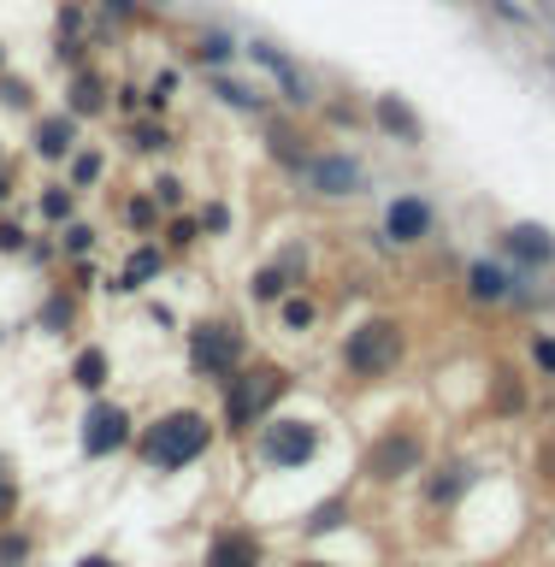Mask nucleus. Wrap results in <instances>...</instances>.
<instances>
[{
    "label": "nucleus",
    "mask_w": 555,
    "mask_h": 567,
    "mask_svg": "<svg viewBox=\"0 0 555 567\" xmlns=\"http://www.w3.org/2000/svg\"><path fill=\"white\" fill-rule=\"evenodd\" d=\"M213 437H219V420L213 414H202V408H166V414H154L136 432V455L154 473H184L213 450Z\"/></svg>",
    "instance_id": "f257e3e1"
},
{
    "label": "nucleus",
    "mask_w": 555,
    "mask_h": 567,
    "mask_svg": "<svg viewBox=\"0 0 555 567\" xmlns=\"http://www.w3.org/2000/svg\"><path fill=\"white\" fill-rule=\"evenodd\" d=\"M367 124H372L384 142H397V148H420V142H425V118H420L402 95H372V101H367Z\"/></svg>",
    "instance_id": "2eb2a0df"
},
{
    "label": "nucleus",
    "mask_w": 555,
    "mask_h": 567,
    "mask_svg": "<svg viewBox=\"0 0 555 567\" xmlns=\"http://www.w3.org/2000/svg\"><path fill=\"white\" fill-rule=\"evenodd\" d=\"M290 177H296V184L308 189V195H319V202H354V195L372 189L367 159H354L349 148H314Z\"/></svg>",
    "instance_id": "0eeeda50"
},
{
    "label": "nucleus",
    "mask_w": 555,
    "mask_h": 567,
    "mask_svg": "<svg viewBox=\"0 0 555 567\" xmlns=\"http://www.w3.org/2000/svg\"><path fill=\"white\" fill-rule=\"evenodd\" d=\"M71 567H119L113 556H106V549H83V556L78 561H71Z\"/></svg>",
    "instance_id": "a19ab883"
},
{
    "label": "nucleus",
    "mask_w": 555,
    "mask_h": 567,
    "mask_svg": "<svg viewBox=\"0 0 555 567\" xmlns=\"http://www.w3.org/2000/svg\"><path fill=\"white\" fill-rule=\"evenodd\" d=\"M184 361L202 384H225L230 372H237L248 361V331L237 326V319L213 313V319H195L189 337H184Z\"/></svg>",
    "instance_id": "20e7f679"
},
{
    "label": "nucleus",
    "mask_w": 555,
    "mask_h": 567,
    "mask_svg": "<svg viewBox=\"0 0 555 567\" xmlns=\"http://www.w3.org/2000/svg\"><path fill=\"white\" fill-rule=\"evenodd\" d=\"M30 549H35L30 532H18L12 520L0 526V567H24V561H30Z\"/></svg>",
    "instance_id": "473e14b6"
},
{
    "label": "nucleus",
    "mask_w": 555,
    "mask_h": 567,
    "mask_svg": "<svg viewBox=\"0 0 555 567\" xmlns=\"http://www.w3.org/2000/svg\"><path fill=\"white\" fill-rule=\"evenodd\" d=\"M35 326L48 337H71L78 331V290H48L42 308H35Z\"/></svg>",
    "instance_id": "5701e85b"
},
{
    "label": "nucleus",
    "mask_w": 555,
    "mask_h": 567,
    "mask_svg": "<svg viewBox=\"0 0 555 567\" xmlns=\"http://www.w3.org/2000/svg\"><path fill=\"white\" fill-rule=\"evenodd\" d=\"M65 166H71V189H89V184H101V177H106V154L101 148H78Z\"/></svg>",
    "instance_id": "c756f323"
},
{
    "label": "nucleus",
    "mask_w": 555,
    "mask_h": 567,
    "mask_svg": "<svg viewBox=\"0 0 555 567\" xmlns=\"http://www.w3.org/2000/svg\"><path fill=\"white\" fill-rule=\"evenodd\" d=\"M78 124H83V118H71L65 106H60V113H35V118H30V154L48 159V166L71 159V154H78Z\"/></svg>",
    "instance_id": "dca6fc26"
},
{
    "label": "nucleus",
    "mask_w": 555,
    "mask_h": 567,
    "mask_svg": "<svg viewBox=\"0 0 555 567\" xmlns=\"http://www.w3.org/2000/svg\"><path fill=\"white\" fill-rule=\"evenodd\" d=\"M526 349H532V367H538L544 379H555V331H538Z\"/></svg>",
    "instance_id": "e433bc0d"
},
{
    "label": "nucleus",
    "mask_w": 555,
    "mask_h": 567,
    "mask_svg": "<svg viewBox=\"0 0 555 567\" xmlns=\"http://www.w3.org/2000/svg\"><path fill=\"white\" fill-rule=\"evenodd\" d=\"M408 361V326L397 313H367L343 331V372L354 384H379Z\"/></svg>",
    "instance_id": "7ed1b4c3"
},
{
    "label": "nucleus",
    "mask_w": 555,
    "mask_h": 567,
    "mask_svg": "<svg viewBox=\"0 0 555 567\" xmlns=\"http://www.w3.org/2000/svg\"><path fill=\"white\" fill-rule=\"evenodd\" d=\"M7 202H12V172L0 166V207H7Z\"/></svg>",
    "instance_id": "37998d69"
},
{
    "label": "nucleus",
    "mask_w": 555,
    "mask_h": 567,
    "mask_svg": "<svg viewBox=\"0 0 555 567\" xmlns=\"http://www.w3.org/2000/svg\"><path fill=\"white\" fill-rule=\"evenodd\" d=\"M30 237H24V225H12V219H0V255H24Z\"/></svg>",
    "instance_id": "58836bf2"
},
{
    "label": "nucleus",
    "mask_w": 555,
    "mask_h": 567,
    "mask_svg": "<svg viewBox=\"0 0 555 567\" xmlns=\"http://www.w3.org/2000/svg\"><path fill=\"white\" fill-rule=\"evenodd\" d=\"M290 290H296V272H290V266H284V260H266L260 272L248 278V296H255L260 308H278V301L290 296Z\"/></svg>",
    "instance_id": "b1692460"
},
{
    "label": "nucleus",
    "mask_w": 555,
    "mask_h": 567,
    "mask_svg": "<svg viewBox=\"0 0 555 567\" xmlns=\"http://www.w3.org/2000/svg\"><path fill=\"white\" fill-rule=\"evenodd\" d=\"M124 225H131V237H148L154 225H166V207H160L154 195H131V202H124Z\"/></svg>",
    "instance_id": "c85d7f7f"
},
{
    "label": "nucleus",
    "mask_w": 555,
    "mask_h": 567,
    "mask_svg": "<svg viewBox=\"0 0 555 567\" xmlns=\"http://www.w3.org/2000/svg\"><path fill=\"white\" fill-rule=\"evenodd\" d=\"M195 219H202V237H225V230H230V207L225 202H207Z\"/></svg>",
    "instance_id": "4c0bfd02"
},
{
    "label": "nucleus",
    "mask_w": 555,
    "mask_h": 567,
    "mask_svg": "<svg viewBox=\"0 0 555 567\" xmlns=\"http://www.w3.org/2000/svg\"><path fill=\"white\" fill-rule=\"evenodd\" d=\"M18 503H24V491H18V473H12V461L0 455V526L18 520Z\"/></svg>",
    "instance_id": "72a5a7b5"
},
{
    "label": "nucleus",
    "mask_w": 555,
    "mask_h": 567,
    "mask_svg": "<svg viewBox=\"0 0 555 567\" xmlns=\"http://www.w3.org/2000/svg\"><path fill=\"white\" fill-rule=\"evenodd\" d=\"M89 7H95V18L106 30H131V24H142V18H148V7H142V0H89Z\"/></svg>",
    "instance_id": "cd10ccee"
},
{
    "label": "nucleus",
    "mask_w": 555,
    "mask_h": 567,
    "mask_svg": "<svg viewBox=\"0 0 555 567\" xmlns=\"http://www.w3.org/2000/svg\"><path fill=\"white\" fill-rule=\"evenodd\" d=\"M207 89H213V101H219V106H237V113H248V118H266V113H273V101H266L255 83L230 78V71H207Z\"/></svg>",
    "instance_id": "aec40b11"
},
{
    "label": "nucleus",
    "mask_w": 555,
    "mask_h": 567,
    "mask_svg": "<svg viewBox=\"0 0 555 567\" xmlns=\"http://www.w3.org/2000/svg\"><path fill=\"white\" fill-rule=\"evenodd\" d=\"M154 202L166 207V213H177V207L189 202V184H184L177 172H160V177H154Z\"/></svg>",
    "instance_id": "c9c22d12"
},
{
    "label": "nucleus",
    "mask_w": 555,
    "mask_h": 567,
    "mask_svg": "<svg viewBox=\"0 0 555 567\" xmlns=\"http://www.w3.org/2000/svg\"><path fill=\"white\" fill-rule=\"evenodd\" d=\"M71 384H78L83 396H101V390L113 384V354H106L101 343H83L78 354H71Z\"/></svg>",
    "instance_id": "412c9836"
},
{
    "label": "nucleus",
    "mask_w": 555,
    "mask_h": 567,
    "mask_svg": "<svg viewBox=\"0 0 555 567\" xmlns=\"http://www.w3.org/2000/svg\"><path fill=\"white\" fill-rule=\"evenodd\" d=\"M166 243H148L142 237V248H131V255H124V272L113 278V290H124V296H136V290H148V284L166 272Z\"/></svg>",
    "instance_id": "a211bd4d"
},
{
    "label": "nucleus",
    "mask_w": 555,
    "mask_h": 567,
    "mask_svg": "<svg viewBox=\"0 0 555 567\" xmlns=\"http://www.w3.org/2000/svg\"><path fill=\"white\" fill-rule=\"evenodd\" d=\"M290 567H343V561H331V556H296Z\"/></svg>",
    "instance_id": "79ce46f5"
},
{
    "label": "nucleus",
    "mask_w": 555,
    "mask_h": 567,
    "mask_svg": "<svg viewBox=\"0 0 555 567\" xmlns=\"http://www.w3.org/2000/svg\"><path fill=\"white\" fill-rule=\"evenodd\" d=\"M0 71H7V42H0Z\"/></svg>",
    "instance_id": "c03bdc74"
},
{
    "label": "nucleus",
    "mask_w": 555,
    "mask_h": 567,
    "mask_svg": "<svg viewBox=\"0 0 555 567\" xmlns=\"http://www.w3.org/2000/svg\"><path fill=\"white\" fill-rule=\"evenodd\" d=\"M0 166H7V154H0Z\"/></svg>",
    "instance_id": "a18cd8bd"
},
{
    "label": "nucleus",
    "mask_w": 555,
    "mask_h": 567,
    "mask_svg": "<svg viewBox=\"0 0 555 567\" xmlns=\"http://www.w3.org/2000/svg\"><path fill=\"white\" fill-rule=\"evenodd\" d=\"M319 450H326V432H319V420L308 414H273L260 420V437H255V461L266 473H301L314 467Z\"/></svg>",
    "instance_id": "423d86ee"
},
{
    "label": "nucleus",
    "mask_w": 555,
    "mask_h": 567,
    "mask_svg": "<svg viewBox=\"0 0 555 567\" xmlns=\"http://www.w3.org/2000/svg\"><path fill=\"white\" fill-rule=\"evenodd\" d=\"M290 396V367H237L230 379L219 384V432L225 437H248V432H260V420H273V408Z\"/></svg>",
    "instance_id": "f03ea898"
},
{
    "label": "nucleus",
    "mask_w": 555,
    "mask_h": 567,
    "mask_svg": "<svg viewBox=\"0 0 555 567\" xmlns=\"http://www.w3.org/2000/svg\"><path fill=\"white\" fill-rule=\"evenodd\" d=\"M237 53H243V42L230 30H202V35H195V60H202L207 71H225Z\"/></svg>",
    "instance_id": "393cba45"
},
{
    "label": "nucleus",
    "mask_w": 555,
    "mask_h": 567,
    "mask_svg": "<svg viewBox=\"0 0 555 567\" xmlns=\"http://www.w3.org/2000/svg\"><path fill=\"white\" fill-rule=\"evenodd\" d=\"M473 478H479L473 461H461V455H455V461H438V467L420 473V503L432 508V514H450L461 496L473 491Z\"/></svg>",
    "instance_id": "4468645a"
},
{
    "label": "nucleus",
    "mask_w": 555,
    "mask_h": 567,
    "mask_svg": "<svg viewBox=\"0 0 555 567\" xmlns=\"http://www.w3.org/2000/svg\"><path fill=\"white\" fill-rule=\"evenodd\" d=\"M136 443V414L124 402H106V396H89L83 420H78V450L89 461H113Z\"/></svg>",
    "instance_id": "6e6552de"
},
{
    "label": "nucleus",
    "mask_w": 555,
    "mask_h": 567,
    "mask_svg": "<svg viewBox=\"0 0 555 567\" xmlns=\"http://www.w3.org/2000/svg\"><path fill=\"white\" fill-rule=\"evenodd\" d=\"M266 154H273V159H278L284 172H296L301 159L314 154V142L301 136V131H296V124L284 118V113H266Z\"/></svg>",
    "instance_id": "6ab92c4d"
},
{
    "label": "nucleus",
    "mask_w": 555,
    "mask_h": 567,
    "mask_svg": "<svg viewBox=\"0 0 555 567\" xmlns=\"http://www.w3.org/2000/svg\"><path fill=\"white\" fill-rule=\"evenodd\" d=\"M0 101H7V106H30V83H18V78L0 71Z\"/></svg>",
    "instance_id": "ea45409f"
},
{
    "label": "nucleus",
    "mask_w": 555,
    "mask_h": 567,
    "mask_svg": "<svg viewBox=\"0 0 555 567\" xmlns=\"http://www.w3.org/2000/svg\"><path fill=\"white\" fill-rule=\"evenodd\" d=\"M496 248H503L508 266H521V272H549L555 266V230L538 225V219H514L496 230Z\"/></svg>",
    "instance_id": "9b49d317"
},
{
    "label": "nucleus",
    "mask_w": 555,
    "mask_h": 567,
    "mask_svg": "<svg viewBox=\"0 0 555 567\" xmlns=\"http://www.w3.org/2000/svg\"><path fill=\"white\" fill-rule=\"evenodd\" d=\"M166 255H189L195 243H202V219H195V213H166Z\"/></svg>",
    "instance_id": "bb28decb"
},
{
    "label": "nucleus",
    "mask_w": 555,
    "mask_h": 567,
    "mask_svg": "<svg viewBox=\"0 0 555 567\" xmlns=\"http://www.w3.org/2000/svg\"><path fill=\"white\" fill-rule=\"evenodd\" d=\"M384 243L390 248H420V243H432V230H438V207L425 202V195H397V202L384 207Z\"/></svg>",
    "instance_id": "f8f14e48"
},
{
    "label": "nucleus",
    "mask_w": 555,
    "mask_h": 567,
    "mask_svg": "<svg viewBox=\"0 0 555 567\" xmlns=\"http://www.w3.org/2000/svg\"><path fill=\"white\" fill-rule=\"evenodd\" d=\"M337 526H349V496H331V503H319L301 532H308V538H319V532H337Z\"/></svg>",
    "instance_id": "2f4dec72"
},
{
    "label": "nucleus",
    "mask_w": 555,
    "mask_h": 567,
    "mask_svg": "<svg viewBox=\"0 0 555 567\" xmlns=\"http://www.w3.org/2000/svg\"><path fill=\"white\" fill-rule=\"evenodd\" d=\"M425 467H432V450H425V432L414 420L384 425V432L367 443V455H361L367 485H408V478H420Z\"/></svg>",
    "instance_id": "39448f33"
},
{
    "label": "nucleus",
    "mask_w": 555,
    "mask_h": 567,
    "mask_svg": "<svg viewBox=\"0 0 555 567\" xmlns=\"http://www.w3.org/2000/svg\"><path fill=\"white\" fill-rule=\"evenodd\" d=\"M202 567H266L260 532H255V526H243V520L219 526V532L207 538V549H202Z\"/></svg>",
    "instance_id": "ddd939ff"
},
{
    "label": "nucleus",
    "mask_w": 555,
    "mask_h": 567,
    "mask_svg": "<svg viewBox=\"0 0 555 567\" xmlns=\"http://www.w3.org/2000/svg\"><path fill=\"white\" fill-rule=\"evenodd\" d=\"M243 53L255 60L266 78H273L278 89V101H284V113H308V106L319 101V83H314V71H301L290 53H284L278 42H266V35H255V42H243Z\"/></svg>",
    "instance_id": "9d476101"
},
{
    "label": "nucleus",
    "mask_w": 555,
    "mask_h": 567,
    "mask_svg": "<svg viewBox=\"0 0 555 567\" xmlns=\"http://www.w3.org/2000/svg\"><path fill=\"white\" fill-rule=\"evenodd\" d=\"M95 237H101L95 225H83V219H65V243H60V248H65L71 260H83V255H95Z\"/></svg>",
    "instance_id": "f704fd0d"
},
{
    "label": "nucleus",
    "mask_w": 555,
    "mask_h": 567,
    "mask_svg": "<svg viewBox=\"0 0 555 567\" xmlns=\"http://www.w3.org/2000/svg\"><path fill=\"white\" fill-rule=\"evenodd\" d=\"M106 106H113V83H106L95 65H71V83H65V113H71V118H101Z\"/></svg>",
    "instance_id": "f3484780"
},
{
    "label": "nucleus",
    "mask_w": 555,
    "mask_h": 567,
    "mask_svg": "<svg viewBox=\"0 0 555 567\" xmlns=\"http://www.w3.org/2000/svg\"><path fill=\"white\" fill-rule=\"evenodd\" d=\"M461 290H467V301H479V308H521V301H532V278L508 260L479 255V260L461 266Z\"/></svg>",
    "instance_id": "1a4fd4ad"
},
{
    "label": "nucleus",
    "mask_w": 555,
    "mask_h": 567,
    "mask_svg": "<svg viewBox=\"0 0 555 567\" xmlns=\"http://www.w3.org/2000/svg\"><path fill=\"white\" fill-rule=\"evenodd\" d=\"M278 326L290 331V337H308V331L319 326V301L301 296V290H290V296L278 301Z\"/></svg>",
    "instance_id": "a878e982"
},
{
    "label": "nucleus",
    "mask_w": 555,
    "mask_h": 567,
    "mask_svg": "<svg viewBox=\"0 0 555 567\" xmlns=\"http://www.w3.org/2000/svg\"><path fill=\"white\" fill-rule=\"evenodd\" d=\"M71 207H78V189H71V184H53V189H42V202H35L42 225H65Z\"/></svg>",
    "instance_id": "7c9ffc66"
},
{
    "label": "nucleus",
    "mask_w": 555,
    "mask_h": 567,
    "mask_svg": "<svg viewBox=\"0 0 555 567\" xmlns=\"http://www.w3.org/2000/svg\"><path fill=\"white\" fill-rule=\"evenodd\" d=\"M172 148H177V136L160 118L136 113L131 124H124V154H172Z\"/></svg>",
    "instance_id": "4be33fe9"
}]
</instances>
